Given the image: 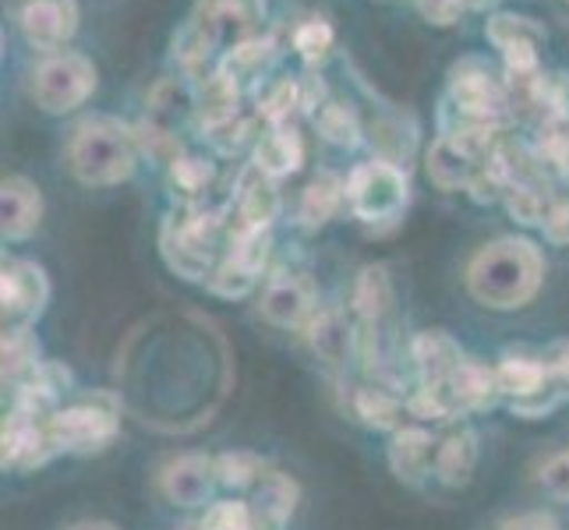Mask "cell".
Instances as JSON below:
<instances>
[{
	"label": "cell",
	"mask_w": 569,
	"mask_h": 530,
	"mask_svg": "<svg viewBox=\"0 0 569 530\" xmlns=\"http://www.w3.org/2000/svg\"><path fill=\"white\" fill-rule=\"evenodd\" d=\"M170 191L181 206H209L216 184V163L202 152H178L167 167ZM212 209V206H209Z\"/></svg>",
	"instance_id": "17"
},
{
	"label": "cell",
	"mask_w": 569,
	"mask_h": 530,
	"mask_svg": "<svg viewBox=\"0 0 569 530\" xmlns=\"http://www.w3.org/2000/svg\"><path fill=\"white\" fill-rule=\"evenodd\" d=\"M305 337H308L311 350L319 353V361H326L332 368H343L358 350L355 322H347V316L337 308H319V316L308 322Z\"/></svg>",
	"instance_id": "14"
},
{
	"label": "cell",
	"mask_w": 569,
	"mask_h": 530,
	"mask_svg": "<svg viewBox=\"0 0 569 530\" xmlns=\"http://www.w3.org/2000/svg\"><path fill=\"white\" fill-rule=\"evenodd\" d=\"M241 96L244 89L238 86V78H230L223 68L209 71L206 78H194V117L199 128H216L241 113Z\"/></svg>",
	"instance_id": "13"
},
{
	"label": "cell",
	"mask_w": 569,
	"mask_h": 530,
	"mask_svg": "<svg viewBox=\"0 0 569 530\" xmlns=\"http://www.w3.org/2000/svg\"><path fill=\"white\" fill-rule=\"evenodd\" d=\"M355 414L371 428H397L400 424V400L382 386H361L355 392Z\"/></svg>",
	"instance_id": "32"
},
{
	"label": "cell",
	"mask_w": 569,
	"mask_h": 530,
	"mask_svg": "<svg viewBox=\"0 0 569 530\" xmlns=\"http://www.w3.org/2000/svg\"><path fill=\"white\" fill-rule=\"evenodd\" d=\"M184 530H202V527H184Z\"/></svg>",
	"instance_id": "44"
},
{
	"label": "cell",
	"mask_w": 569,
	"mask_h": 530,
	"mask_svg": "<svg viewBox=\"0 0 569 530\" xmlns=\"http://www.w3.org/2000/svg\"><path fill=\"white\" fill-rule=\"evenodd\" d=\"M277 61H280V43H277V36H269V32H262V36H251V39H244V43H238L233 47L223 61H220V68L230 74V78H238V86L241 89H254L259 82H266V74L277 68Z\"/></svg>",
	"instance_id": "16"
},
{
	"label": "cell",
	"mask_w": 569,
	"mask_h": 530,
	"mask_svg": "<svg viewBox=\"0 0 569 530\" xmlns=\"http://www.w3.org/2000/svg\"><path fill=\"white\" fill-rule=\"evenodd\" d=\"M96 82H100V71L86 53L61 50L43 57L32 71V100L43 113L61 117L86 107V100L96 92Z\"/></svg>",
	"instance_id": "5"
},
{
	"label": "cell",
	"mask_w": 569,
	"mask_h": 530,
	"mask_svg": "<svg viewBox=\"0 0 569 530\" xmlns=\"http://www.w3.org/2000/svg\"><path fill=\"white\" fill-rule=\"evenodd\" d=\"M496 4H502V0H467L470 11H488V8H496Z\"/></svg>",
	"instance_id": "43"
},
{
	"label": "cell",
	"mask_w": 569,
	"mask_h": 530,
	"mask_svg": "<svg viewBox=\"0 0 569 530\" xmlns=\"http://www.w3.org/2000/svg\"><path fill=\"white\" fill-rule=\"evenodd\" d=\"M347 194V209L358 216L365 227H382V223H397L407 202H410V181L407 170L392 160H376L358 163L343 181Z\"/></svg>",
	"instance_id": "4"
},
{
	"label": "cell",
	"mask_w": 569,
	"mask_h": 530,
	"mask_svg": "<svg viewBox=\"0 0 569 530\" xmlns=\"http://www.w3.org/2000/svg\"><path fill=\"white\" fill-rule=\"evenodd\" d=\"M535 152L545 167V173L552 177L556 184L569 188V121H545L535 128Z\"/></svg>",
	"instance_id": "27"
},
{
	"label": "cell",
	"mask_w": 569,
	"mask_h": 530,
	"mask_svg": "<svg viewBox=\"0 0 569 530\" xmlns=\"http://www.w3.org/2000/svg\"><path fill=\"white\" fill-rule=\"evenodd\" d=\"M50 301V283L43 266L29 259H8L0 272V304H4V329H32Z\"/></svg>",
	"instance_id": "8"
},
{
	"label": "cell",
	"mask_w": 569,
	"mask_h": 530,
	"mask_svg": "<svg viewBox=\"0 0 569 530\" xmlns=\"http://www.w3.org/2000/svg\"><path fill=\"white\" fill-rule=\"evenodd\" d=\"M269 14L266 0H194V8L188 14L191 26H199V32L212 43V50L223 57L244 43L251 36H262V22Z\"/></svg>",
	"instance_id": "6"
},
{
	"label": "cell",
	"mask_w": 569,
	"mask_h": 530,
	"mask_svg": "<svg viewBox=\"0 0 569 530\" xmlns=\"http://www.w3.org/2000/svg\"><path fill=\"white\" fill-rule=\"evenodd\" d=\"M82 22V11H78L74 0H26L22 11H18V29L22 39L39 50V53H61Z\"/></svg>",
	"instance_id": "9"
},
{
	"label": "cell",
	"mask_w": 569,
	"mask_h": 530,
	"mask_svg": "<svg viewBox=\"0 0 569 530\" xmlns=\"http://www.w3.org/2000/svg\"><path fill=\"white\" fill-rule=\"evenodd\" d=\"M202 530H254V513L248 499H223L206 506Z\"/></svg>",
	"instance_id": "36"
},
{
	"label": "cell",
	"mask_w": 569,
	"mask_h": 530,
	"mask_svg": "<svg viewBox=\"0 0 569 530\" xmlns=\"http://www.w3.org/2000/svg\"><path fill=\"white\" fill-rule=\"evenodd\" d=\"M259 311L277 329H308V322L319 316L316 283L301 272H277V277L266 280Z\"/></svg>",
	"instance_id": "10"
},
{
	"label": "cell",
	"mask_w": 569,
	"mask_h": 530,
	"mask_svg": "<svg viewBox=\"0 0 569 530\" xmlns=\"http://www.w3.org/2000/svg\"><path fill=\"white\" fill-rule=\"evenodd\" d=\"M259 121L266 128H287L298 124V117H305L301 110V78H280L277 86H269V92L259 100Z\"/></svg>",
	"instance_id": "28"
},
{
	"label": "cell",
	"mask_w": 569,
	"mask_h": 530,
	"mask_svg": "<svg viewBox=\"0 0 569 530\" xmlns=\"http://www.w3.org/2000/svg\"><path fill=\"white\" fill-rule=\"evenodd\" d=\"M463 358L467 353L439 329L421 332V337H415V343H410V361L418 368V382L425 386L446 382L463 364Z\"/></svg>",
	"instance_id": "18"
},
{
	"label": "cell",
	"mask_w": 569,
	"mask_h": 530,
	"mask_svg": "<svg viewBox=\"0 0 569 530\" xmlns=\"http://www.w3.org/2000/svg\"><path fill=\"white\" fill-rule=\"evenodd\" d=\"M415 8H418V14L425 18V22H428V26H436V29L457 26V22H460V14L470 11V8H467V0H415Z\"/></svg>",
	"instance_id": "40"
},
{
	"label": "cell",
	"mask_w": 569,
	"mask_h": 530,
	"mask_svg": "<svg viewBox=\"0 0 569 530\" xmlns=\"http://www.w3.org/2000/svg\"><path fill=\"white\" fill-rule=\"evenodd\" d=\"M332 47H337V32H332V26L322 14H311L298 29H293V50H298V57L308 68L326 64Z\"/></svg>",
	"instance_id": "31"
},
{
	"label": "cell",
	"mask_w": 569,
	"mask_h": 530,
	"mask_svg": "<svg viewBox=\"0 0 569 530\" xmlns=\"http://www.w3.org/2000/svg\"><path fill=\"white\" fill-rule=\"evenodd\" d=\"M39 343L32 329H4V382L22 386L39 371Z\"/></svg>",
	"instance_id": "30"
},
{
	"label": "cell",
	"mask_w": 569,
	"mask_h": 530,
	"mask_svg": "<svg viewBox=\"0 0 569 530\" xmlns=\"http://www.w3.org/2000/svg\"><path fill=\"white\" fill-rule=\"evenodd\" d=\"M220 484L216 478V460L188 453L163 467L160 488L173 506H212V488Z\"/></svg>",
	"instance_id": "12"
},
{
	"label": "cell",
	"mask_w": 569,
	"mask_h": 530,
	"mask_svg": "<svg viewBox=\"0 0 569 530\" xmlns=\"http://www.w3.org/2000/svg\"><path fill=\"white\" fill-rule=\"evenodd\" d=\"M316 128L329 146H340V149H355L361 142V117L355 107H347L340 100H329L319 113H316Z\"/></svg>",
	"instance_id": "29"
},
{
	"label": "cell",
	"mask_w": 569,
	"mask_h": 530,
	"mask_svg": "<svg viewBox=\"0 0 569 530\" xmlns=\"http://www.w3.org/2000/svg\"><path fill=\"white\" fill-rule=\"evenodd\" d=\"M436 442L425 428H400L392 436L389 446V467L397 470V478L403 481H418L431 474V460H436Z\"/></svg>",
	"instance_id": "21"
},
{
	"label": "cell",
	"mask_w": 569,
	"mask_h": 530,
	"mask_svg": "<svg viewBox=\"0 0 569 530\" xmlns=\"http://www.w3.org/2000/svg\"><path fill=\"white\" fill-rule=\"evenodd\" d=\"M499 530H559V527H556V520H548L541 513H531V517H520V520L502 523Z\"/></svg>",
	"instance_id": "41"
},
{
	"label": "cell",
	"mask_w": 569,
	"mask_h": 530,
	"mask_svg": "<svg viewBox=\"0 0 569 530\" xmlns=\"http://www.w3.org/2000/svg\"><path fill=\"white\" fill-rule=\"evenodd\" d=\"M71 530H117L113 523H103V520H86V523H74Z\"/></svg>",
	"instance_id": "42"
},
{
	"label": "cell",
	"mask_w": 569,
	"mask_h": 530,
	"mask_svg": "<svg viewBox=\"0 0 569 530\" xmlns=\"http://www.w3.org/2000/svg\"><path fill=\"white\" fill-rule=\"evenodd\" d=\"M216 478H220L223 488H233V492H251L266 478V463L251 453H223L216 457Z\"/></svg>",
	"instance_id": "33"
},
{
	"label": "cell",
	"mask_w": 569,
	"mask_h": 530,
	"mask_svg": "<svg viewBox=\"0 0 569 530\" xmlns=\"http://www.w3.org/2000/svg\"><path fill=\"white\" fill-rule=\"evenodd\" d=\"M301 160H305V146H301L298 124L266 128L251 149V167H259L266 177H272V181H283V177L298 173Z\"/></svg>",
	"instance_id": "15"
},
{
	"label": "cell",
	"mask_w": 569,
	"mask_h": 530,
	"mask_svg": "<svg viewBox=\"0 0 569 530\" xmlns=\"http://www.w3.org/2000/svg\"><path fill=\"white\" fill-rule=\"evenodd\" d=\"M139 128H128L121 117L92 113L71 131L68 139V167L86 188H113L124 184L139 167Z\"/></svg>",
	"instance_id": "2"
},
{
	"label": "cell",
	"mask_w": 569,
	"mask_h": 530,
	"mask_svg": "<svg viewBox=\"0 0 569 530\" xmlns=\"http://www.w3.org/2000/svg\"><path fill=\"white\" fill-rule=\"evenodd\" d=\"M39 220H43V194H39V184H32L22 173L4 177V184H0V230H4V241L32 238Z\"/></svg>",
	"instance_id": "11"
},
{
	"label": "cell",
	"mask_w": 569,
	"mask_h": 530,
	"mask_svg": "<svg viewBox=\"0 0 569 530\" xmlns=\"http://www.w3.org/2000/svg\"><path fill=\"white\" fill-rule=\"evenodd\" d=\"M545 121H569V71L541 74V124Z\"/></svg>",
	"instance_id": "37"
},
{
	"label": "cell",
	"mask_w": 569,
	"mask_h": 530,
	"mask_svg": "<svg viewBox=\"0 0 569 530\" xmlns=\"http://www.w3.org/2000/svg\"><path fill=\"white\" fill-rule=\"evenodd\" d=\"M392 308V283L389 272L382 266L361 269V277L355 283V316L361 329H379V322L389 316Z\"/></svg>",
	"instance_id": "23"
},
{
	"label": "cell",
	"mask_w": 569,
	"mask_h": 530,
	"mask_svg": "<svg viewBox=\"0 0 569 530\" xmlns=\"http://www.w3.org/2000/svg\"><path fill=\"white\" fill-rule=\"evenodd\" d=\"M545 254L527 238H499L485 244L467 266V290L481 308L513 311L541 290Z\"/></svg>",
	"instance_id": "1"
},
{
	"label": "cell",
	"mask_w": 569,
	"mask_h": 530,
	"mask_svg": "<svg viewBox=\"0 0 569 530\" xmlns=\"http://www.w3.org/2000/svg\"><path fill=\"white\" fill-rule=\"evenodd\" d=\"M254 124H259V117H230V121L216 124V128H206L202 139L212 146V152L220 156H238L248 142H259V134H254Z\"/></svg>",
	"instance_id": "34"
},
{
	"label": "cell",
	"mask_w": 569,
	"mask_h": 530,
	"mask_svg": "<svg viewBox=\"0 0 569 530\" xmlns=\"http://www.w3.org/2000/svg\"><path fill=\"white\" fill-rule=\"evenodd\" d=\"M538 484H541L552 499L569 502V449H562V453L548 457V460L541 463V470H538Z\"/></svg>",
	"instance_id": "38"
},
{
	"label": "cell",
	"mask_w": 569,
	"mask_h": 530,
	"mask_svg": "<svg viewBox=\"0 0 569 530\" xmlns=\"http://www.w3.org/2000/svg\"><path fill=\"white\" fill-rule=\"evenodd\" d=\"M485 36H488V43H492L499 53L509 50V47H538V50H545V43H548V32H545V26L538 22V18L517 14V11L488 14Z\"/></svg>",
	"instance_id": "22"
},
{
	"label": "cell",
	"mask_w": 569,
	"mask_h": 530,
	"mask_svg": "<svg viewBox=\"0 0 569 530\" xmlns=\"http://www.w3.org/2000/svg\"><path fill=\"white\" fill-rule=\"evenodd\" d=\"M53 453H100L117 436V414L103 403H74L47 418Z\"/></svg>",
	"instance_id": "7"
},
{
	"label": "cell",
	"mask_w": 569,
	"mask_h": 530,
	"mask_svg": "<svg viewBox=\"0 0 569 530\" xmlns=\"http://www.w3.org/2000/svg\"><path fill=\"white\" fill-rule=\"evenodd\" d=\"M227 241H230L227 212L209 206H178L160 230V248L170 269L181 272L184 280H202V283H209L216 266L223 262Z\"/></svg>",
	"instance_id": "3"
},
{
	"label": "cell",
	"mask_w": 569,
	"mask_h": 530,
	"mask_svg": "<svg viewBox=\"0 0 569 530\" xmlns=\"http://www.w3.org/2000/svg\"><path fill=\"white\" fill-rule=\"evenodd\" d=\"M478 467V439L470 428H453L436 442V460H431V474L446 484H467Z\"/></svg>",
	"instance_id": "20"
},
{
	"label": "cell",
	"mask_w": 569,
	"mask_h": 530,
	"mask_svg": "<svg viewBox=\"0 0 569 530\" xmlns=\"http://www.w3.org/2000/svg\"><path fill=\"white\" fill-rule=\"evenodd\" d=\"M340 202H347L343 194V181L332 173H322L316 177L298 199V223L308 227V230H319L332 220V212L340 209Z\"/></svg>",
	"instance_id": "24"
},
{
	"label": "cell",
	"mask_w": 569,
	"mask_h": 530,
	"mask_svg": "<svg viewBox=\"0 0 569 530\" xmlns=\"http://www.w3.org/2000/svg\"><path fill=\"white\" fill-rule=\"evenodd\" d=\"M541 233L548 244H569V188H559L556 199H552V209H548L545 223H541Z\"/></svg>",
	"instance_id": "39"
},
{
	"label": "cell",
	"mask_w": 569,
	"mask_h": 530,
	"mask_svg": "<svg viewBox=\"0 0 569 530\" xmlns=\"http://www.w3.org/2000/svg\"><path fill=\"white\" fill-rule=\"evenodd\" d=\"M545 364H548V389L541 400V414L569 400V343H556L552 350H545Z\"/></svg>",
	"instance_id": "35"
},
{
	"label": "cell",
	"mask_w": 569,
	"mask_h": 530,
	"mask_svg": "<svg viewBox=\"0 0 569 530\" xmlns=\"http://www.w3.org/2000/svg\"><path fill=\"white\" fill-rule=\"evenodd\" d=\"M559 184L556 181H520V184H509L502 194V206L509 209L517 223L523 227H541L548 209H552Z\"/></svg>",
	"instance_id": "25"
},
{
	"label": "cell",
	"mask_w": 569,
	"mask_h": 530,
	"mask_svg": "<svg viewBox=\"0 0 569 530\" xmlns=\"http://www.w3.org/2000/svg\"><path fill=\"white\" fill-rule=\"evenodd\" d=\"M488 156H492V152H488ZM488 156H485V160H488ZM485 160L463 152L460 146H453V142L439 134V139L431 142V149H428V177H431V184L442 188V191H467Z\"/></svg>",
	"instance_id": "19"
},
{
	"label": "cell",
	"mask_w": 569,
	"mask_h": 530,
	"mask_svg": "<svg viewBox=\"0 0 569 530\" xmlns=\"http://www.w3.org/2000/svg\"><path fill=\"white\" fill-rule=\"evenodd\" d=\"M254 492H259V499L251 502V513H254V530H280L290 517L293 509V484L290 478L283 474H269L254 484Z\"/></svg>",
	"instance_id": "26"
}]
</instances>
